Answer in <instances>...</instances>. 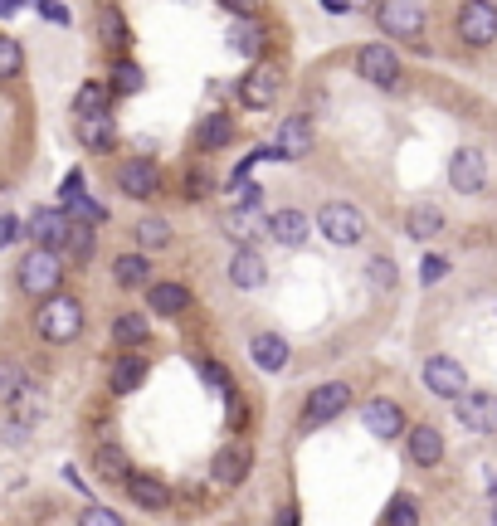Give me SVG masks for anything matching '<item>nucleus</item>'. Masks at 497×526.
Returning <instances> with one entry per match:
<instances>
[{"mask_svg":"<svg viewBox=\"0 0 497 526\" xmlns=\"http://www.w3.org/2000/svg\"><path fill=\"white\" fill-rule=\"evenodd\" d=\"M83 332V302L69 298V293H54V298L39 307V337L54 341V346H64V341H74Z\"/></svg>","mask_w":497,"mask_h":526,"instance_id":"2","label":"nucleus"},{"mask_svg":"<svg viewBox=\"0 0 497 526\" xmlns=\"http://www.w3.org/2000/svg\"><path fill=\"white\" fill-rule=\"evenodd\" d=\"M195 142L205 151H220L234 142V113H210L200 122V132H195Z\"/></svg>","mask_w":497,"mask_h":526,"instance_id":"23","label":"nucleus"},{"mask_svg":"<svg viewBox=\"0 0 497 526\" xmlns=\"http://www.w3.org/2000/svg\"><path fill=\"white\" fill-rule=\"evenodd\" d=\"M273 151H278V161H303L307 151H312V122L303 113L283 117L278 132H273Z\"/></svg>","mask_w":497,"mask_h":526,"instance_id":"12","label":"nucleus"},{"mask_svg":"<svg viewBox=\"0 0 497 526\" xmlns=\"http://www.w3.org/2000/svg\"><path fill=\"white\" fill-rule=\"evenodd\" d=\"M366 278H371V288H376V293H390V288L400 283V273H395V263H390V259H371V263H366Z\"/></svg>","mask_w":497,"mask_h":526,"instance_id":"40","label":"nucleus"},{"mask_svg":"<svg viewBox=\"0 0 497 526\" xmlns=\"http://www.w3.org/2000/svg\"><path fill=\"white\" fill-rule=\"evenodd\" d=\"M225 10H234V15H244V20H259V10H264V0H220Z\"/></svg>","mask_w":497,"mask_h":526,"instance_id":"45","label":"nucleus"},{"mask_svg":"<svg viewBox=\"0 0 497 526\" xmlns=\"http://www.w3.org/2000/svg\"><path fill=\"white\" fill-rule=\"evenodd\" d=\"M493 522H497V512H493Z\"/></svg>","mask_w":497,"mask_h":526,"instance_id":"54","label":"nucleus"},{"mask_svg":"<svg viewBox=\"0 0 497 526\" xmlns=\"http://www.w3.org/2000/svg\"><path fill=\"white\" fill-rule=\"evenodd\" d=\"M113 341L117 346H142V341H147V317H137V312L113 317Z\"/></svg>","mask_w":497,"mask_h":526,"instance_id":"30","label":"nucleus"},{"mask_svg":"<svg viewBox=\"0 0 497 526\" xmlns=\"http://www.w3.org/2000/svg\"><path fill=\"white\" fill-rule=\"evenodd\" d=\"M117 186H122V195L127 200H152L156 190H161V171H156L152 161H122L117 166Z\"/></svg>","mask_w":497,"mask_h":526,"instance_id":"14","label":"nucleus"},{"mask_svg":"<svg viewBox=\"0 0 497 526\" xmlns=\"http://www.w3.org/2000/svg\"><path fill=\"white\" fill-rule=\"evenodd\" d=\"M449 186L459 190V195H478V190L488 186V161H483V151L459 147L449 156Z\"/></svg>","mask_w":497,"mask_h":526,"instance_id":"9","label":"nucleus"},{"mask_svg":"<svg viewBox=\"0 0 497 526\" xmlns=\"http://www.w3.org/2000/svg\"><path fill=\"white\" fill-rule=\"evenodd\" d=\"M98 35H103V44H113V49H127V44H132V35H127V20H122V15H113V10H103V15H98Z\"/></svg>","mask_w":497,"mask_h":526,"instance_id":"34","label":"nucleus"},{"mask_svg":"<svg viewBox=\"0 0 497 526\" xmlns=\"http://www.w3.org/2000/svg\"><path fill=\"white\" fill-rule=\"evenodd\" d=\"M93 244H98V234H93V220H69V239H64V254L78 263L93 259Z\"/></svg>","mask_w":497,"mask_h":526,"instance_id":"26","label":"nucleus"},{"mask_svg":"<svg viewBox=\"0 0 497 526\" xmlns=\"http://www.w3.org/2000/svg\"><path fill=\"white\" fill-rule=\"evenodd\" d=\"M78 522L83 526H117V512H108V507H83Z\"/></svg>","mask_w":497,"mask_h":526,"instance_id":"44","label":"nucleus"},{"mask_svg":"<svg viewBox=\"0 0 497 526\" xmlns=\"http://www.w3.org/2000/svg\"><path fill=\"white\" fill-rule=\"evenodd\" d=\"M454 405H459V424L468 434H497V395H488V390H463Z\"/></svg>","mask_w":497,"mask_h":526,"instance_id":"5","label":"nucleus"},{"mask_svg":"<svg viewBox=\"0 0 497 526\" xmlns=\"http://www.w3.org/2000/svg\"><path fill=\"white\" fill-rule=\"evenodd\" d=\"M93 463H98V478H103V483H127V458L117 449H98Z\"/></svg>","mask_w":497,"mask_h":526,"instance_id":"35","label":"nucleus"},{"mask_svg":"<svg viewBox=\"0 0 497 526\" xmlns=\"http://www.w3.org/2000/svg\"><path fill=\"white\" fill-rule=\"evenodd\" d=\"M356 69H361L366 83H376V88H395V83H400V59H395L390 44H361Z\"/></svg>","mask_w":497,"mask_h":526,"instance_id":"6","label":"nucleus"},{"mask_svg":"<svg viewBox=\"0 0 497 526\" xmlns=\"http://www.w3.org/2000/svg\"><path fill=\"white\" fill-rule=\"evenodd\" d=\"M74 113H113V88L103 83H83L74 98Z\"/></svg>","mask_w":497,"mask_h":526,"instance_id":"29","label":"nucleus"},{"mask_svg":"<svg viewBox=\"0 0 497 526\" xmlns=\"http://www.w3.org/2000/svg\"><path fill=\"white\" fill-rule=\"evenodd\" d=\"M317 229H322V239L327 244H361L366 239V215L356 210V205H346V200H332V205H322L317 210Z\"/></svg>","mask_w":497,"mask_h":526,"instance_id":"3","label":"nucleus"},{"mask_svg":"<svg viewBox=\"0 0 497 526\" xmlns=\"http://www.w3.org/2000/svg\"><path fill=\"white\" fill-rule=\"evenodd\" d=\"M15 278H20V293H25V298H54L59 283H64V259H59V249L35 244V249L20 259Z\"/></svg>","mask_w":497,"mask_h":526,"instance_id":"1","label":"nucleus"},{"mask_svg":"<svg viewBox=\"0 0 497 526\" xmlns=\"http://www.w3.org/2000/svg\"><path fill=\"white\" fill-rule=\"evenodd\" d=\"M142 380H147V361L142 356H122L113 366V395H132Z\"/></svg>","mask_w":497,"mask_h":526,"instance_id":"27","label":"nucleus"},{"mask_svg":"<svg viewBox=\"0 0 497 526\" xmlns=\"http://www.w3.org/2000/svg\"><path fill=\"white\" fill-rule=\"evenodd\" d=\"M147 302H152L161 317H181V312L191 307V293H186L181 283H152V288H147Z\"/></svg>","mask_w":497,"mask_h":526,"instance_id":"24","label":"nucleus"},{"mask_svg":"<svg viewBox=\"0 0 497 526\" xmlns=\"http://www.w3.org/2000/svg\"><path fill=\"white\" fill-rule=\"evenodd\" d=\"M351 5H366V0H351Z\"/></svg>","mask_w":497,"mask_h":526,"instance_id":"53","label":"nucleus"},{"mask_svg":"<svg viewBox=\"0 0 497 526\" xmlns=\"http://www.w3.org/2000/svg\"><path fill=\"white\" fill-rule=\"evenodd\" d=\"M205 380H210V390H230V376H225L215 361H205Z\"/></svg>","mask_w":497,"mask_h":526,"instance_id":"48","label":"nucleus"},{"mask_svg":"<svg viewBox=\"0 0 497 526\" xmlns=\"http://www.w3.org/2000/svg\"><path fill=\"white\" fill-rule=\"evenodd\" d=\"M137 244H142V249H166V244H171V225H166L161 215H147V220L137 225Z\"/></svg>","mask_w":497,"mask_h":526,"instance_id":"32","label":"nucleus"},{"mask_svg":"<svg viewBox=\"0 0 497 526\" xmlns=\"http://www.w3.org/2000/svg\"><path fill=\"white\" fill-rule=\"evenodd\" d=\"M230 195H234V205H259V186H254V181H244V176H234Z\"/></svg>","mask_w":497,"mask_h":526,"instance_id":"43","label":"nucleus"},{"mask_svg":"<svg viewBox=\"0 0 497 526\" xmlns=\"http://www.w3.org/2000/svg\"><path fill=\"white\" fill-rule=\"evenodd\" d=\"M259 49H264V30H259L254 20L234 30V54H244V59H259Z\"/></svg>","mask_w":497,"mask_h":526,"instance_id":"39","label":"nucleus"},{"mask_svg":"<svg viewBox=\"0 0 497 526\" xmlns=\"http://www.w3.org/2000/svg\"><path fill=\"white\" fill-rule=\"evenodd\" d=\"M439 458H444V434H439L434 424H415V429H410V463L434 468Z\"/></svg>","mask_w":497,"mask_h":526,"instance_id":"22","label":"nucleus"},{"mask_svg":"<svg viewBox=\"0 0 497 526\" xmlns=\"http://www.w3.org/2000/svg\"><path fill=\"white\" fill-rule=\"evenodd\" d=\"M74 190H83V171H69V176H64V186H59V200H69Z\"/></svg>","mask_w":497,"mask_h":526,"instance_id":"49","label":"nucleus"},{"mask_svg":"<svg viewBox=\"0 0 497 526\" xmlns=\"http://www.w3.org/2000/svg\"><path fill=\"white\" fill-rule=\"evenodd\" d=\"M20 5H25V0H0V15H15Z\"/></svg>","mask_w":497,"mask_h":526,"instance_id":"52","label":"nucleus"},{"mask_svg":"<svg viewBox=\"0 0 497 526\" xmlns=\"http://www.w3.org/2000/svg\"><path fill=\"white\" fill-rule=\"evenodd\" d=\"M459 35H463V44H473V49H488L497 39V10L488 0H468L459 10Z\"/></svg>","mask_w":497,"mask_h":526,"instance_id":"8","label":"nucleus"},{"mask_svg":"<svg viewBox=\"0 0 497 526\" xmlns=\"http://www.w3.org/2000/svg\"><path fill=\"white\" fill-rule=\"evenodd\" d=\"M25 74V49L10 35H0V78H20Z\"/></svg>","mask_w":497,"mask_h":526,"instance_id":"37","label":"nucleus"},{"mask_svg":"<svg viewBox=\"0 0 497 526\" xmlns=\"http://www.w3.org/2000/svg\"><path fill=\"white\" fill-rule=\"evenodd\" d=\"M25 395V371L15 361H0V405H15Z\"/></svg>","mask_w":497,"mask_h":526,"instance_id":"33","label":"nucleus"},{"mask_svg":"<svg viewBox=\"0 0 497 526\" xmlns=\"http://www.w3.org/2000/svg\"><path fill=\"white\" fill-rule=\"evenodd\" d=\"M273 98H278V69H273V64H254L249 74L239 78V103H244L249 113L273 108Z\"/></svg>","mask_w":497,"mask_h":526,"instance_id":"11","label":"nucleus"},{"mask_svg":"<svg viewBox=\"0 0 497 526\" xmlns=\"http://www.w3.org/2000/svg\"><path fill=\"white\" fill-rule=\"evenodd\" d=\"M322 5H327L332 15H342V10H351V0H322Z\"/></svg>","mask_w":497,"mask_h":526,"instance_id":"51","label":"nucleus"},{"mask_svg":"<svg viewBox=\"0 0 497 526\" xmlns=\"http://www.w3.org/2000/svg\"><path fill=\"white\" fill-rule=\"evenodd\" d=\"M15 234H20V220H15V215H0V249L15 244Z\"/></svg>","mask_w":497,"mask_h":526,"instance_id":"47","label":"nucleus"},{"mask_svg":"<svg viewBox=\"0 0 497 526\" xmlns=\"http://www.w3.org/2000/svg\"><path fill=\"white\" fill-rule=\"evenodd\" d=\"M64 210H69L74 220H93V225H103V220H108V210H103V205H93V200H88V190H74V195L64 200Z\"/></svg>","mask_w":497,"mask_h":526,"instance_id":"36","label":"nucleus"},{"mask_svg":"<svg viewBox=\"0 0 497 526\" xmlns=\"http://www.w3.org/2000/svg\"><path fill=\"white\" fill-rule=\"evenodd\" d=\"M249 468H254L249 444H225V449L215 453V463H210V478H215V488H239L249 478Z\"/></svg>","mask_w":497,"mask_h":526,"instance_id":"13","label":"nucleus"},{"mask_svg":"<svg viewBox=\"0 0 497 526\" xmlns=\"http://www.w3.org/2000/svg\"><path fill=\"white\" fill-rule=\"evenodd\" d=\"M35 5L49 15V20H54V25H64V20H69V10H64V5H49V0H35Z\"/></svg>","mask_w":497,"mask_h":526,"instance_id":"50","label":"nucleus"},{"mask_svg":"<svg viewBox=\"0 0 497 526\" xmlns=\"http://www.w3.org/2000/svg\"><path fill=\"white\" fill-rule=\"evenodd\" d=\"M254 234H268V220H254V205H239L230 215V239H254Z\"/></svg>","mask_w":497,"mask_h":526,"instance_id":"31","label":"nucleus"},{"mask_svg":"<svg viewBox=\"0 0 497 526\" xmlns=\"http://www.w3.org/2000/svg\"><path fill=\"white\" fill-rule=\"evenodd\" d=\"M264 278H268V268H264V254L259 249H239L230 259V283L234 288H264Z\"/></svg>","mask_w":497,"mask_h":526,"instance_id":"20","label":"nucleus"},{"mask_svg":"<svg viewBox=\"0 0 497 526\" xmlns=\"http://www.w3.org/2000/svg\"><path fill=\"white\" fill-rule=\"evenodd\" d=\"M424 385L439 395V400H459L468 390V371H463L454 356H429L424 361Z\"/></svg>","mask_w":497,"mask_h":526,"instance_id":"10","label":"nucleus"},{"mask_svg":"<svg viewBox=\"0 0 497 526\" xmlns=\"http://www.w3.org/2000/svg\"><path fill=\"white\" fill-rule=\"evenodd\" d=\"M249 356H254V366H259V371L273 376V371H283V366H288V341L278 337V332H259V337L249 341Z\"/></svg>","mask_w":497,"mask_h":526,"instance_id":"21","label":"nucleus"},{"mask_svg":"<svg viewBox=\"0 0 497 526\" xmlns=\"http://www.w3.org/2000/svg\"><path fill=\"white\" fill-rule=\"evenodd\" d=\"M449 273V259H439V254H424V263H420V283L429 288V283H439Z\"/></svg>","mask_w":497,"mask_h":526,"instance_id":"42","label":"nucleus"},{"mask_svg":"<svg viewBox=\"0 0 497 526\" xmlns=\"http://www.w3.org/2000/svg\"><path fill=\"white\" fill-rule=\"evenodd\" d=\"M346 410H351V385L327 380V385H317V390L307 395L303 419L307 424H327V419H337V414H346Z\"/></svg>","mask_w":497,"mask_h":526,"instance_id":"7","label":"nucleus"},{"mask_svg":"<svg viewBox=\"0 0 497 526\" xmlns=\"http://www.w3.org/2000/svg\"><path fill=\"white\" fill-rule=\"evenodd\" d=\"M381 522L385 526H415L420 522V507H415V497H395L390 507L381 512Z\"/></svg>","mask_w":497,"mask_h":526,"instance_id":"38","label":"nucleus"},{"mask_svg":"<svg viewBox=\"0 0 497 526\" xmlns=\"http://www.w3.org/2000/svg\"><path fill=\"white\" fill-rule=\"evenodd\" d=\"M186 195H191V200H205V195H210V176H205V171H191V176H186Z\"/></svg>","mask_w":497,"mask_h":526,"instance_id":"46","label":"nucleus"},{"mask_svg":"<svg viewBox=\"0 0 497 526\" xmlns=\"http://www.w3.org/2000/svg\"><path fill=\"white\" fill-rule=\"evenodd\" d=\"M127 497H132L142 512H161V507L171 502L166 483H161V478H152V473H127Z\"/></svg>","mask_w":497,"mask_h":526,"instance_id":"19","label":"nucleus"},{"mask_svg":"<svg viewBox=\"0 0 497 526\" xmlns=\"http://www.w3.org/2000/svg\"><path fill=\"white\" fill-rule=\"evenodd\" d=\"M69 210H35V220H30V239L44 244V249H64V239H69Z\"/></svg>","mask_w":497,"mask_h":526,"instance_id":"17","label":"nucleus"},{"mask_svg":"<svg viewBox=\"0 0 497 526\" xmlns=\"http://www.w3.org/2000/svg\"><path fill=\"white\" fill-rule=\"evenodd\" d=\"M405 229H410L415 239H434V234L444 229V210H439V205H415V210L405 215Z\"/></svg>","mask_w":497,"mask_h":526,"instance_id":"28","label":"nucleus"},{"mask_svg":"<svg viewBox=\"0 0 497 526\" xmlns=\"http://www.w3.org/2000/svg\"><path fill=\"white\" fill-rule=\"evenodd\" d=\"M113 93H142V69L132 59H122L113 69Z\"/></svg>","mask_w":497,"mask_h":526,"instance_id":"41","label":"nucleus"},{"mask_svg":"<svg viewBox=\"0 0 497 526\" xmlns=\"http://www.w3.org/2000/svg\"><path fill=\"white\" fill-rule=\"evenodd\" d=\"M376 25L395 39H420L424 35V5L420 0H381V5H376Z\"/></svg>","mask_w":497,"mask_h":526,"instance_id":"4","label":"nucleus"},{"mask_svg":"<svg viewBox=\"0 0 497 526\" xmlns=\"http://www.w3.org/2000/svg\"><path fill=\"white\" fill-rule=\"evenodd\" d=\"M361 424H366L376 439H400V434H405V410H400L395 400H371V405L361 410Z\"/></svg>","mask_w":497,"mask_h":526,"instance_id":"15","label":"nucleus"},{"mask_svg":"<svg viewBox=\"0 0 497 526\" xmlns=\"http://www.w3.org/2000/svg\"><path fill=\"white\" fill-rule=\"evenodd\" d=\"M78 142L88 151H113V142H117V122H113V113H78Z\"/></svg>","mask_w":497,"mask_h":526,"instance_id":"16","label":"nucleus"},{"mask_svg":"<svg viewBox=\"0 0 497 526\" xmlns=\"http://www.w3.org/2000/svg\"><path fill=\"white\" fill-rule=\"evenodd\" d=\"M113 278H117V288H147L152 283V268H147L142 254H122L113 263Z\"/></svg>","mask_w":497,"mask_h":526,"instance_id":"25","label":"nucleus"},{"mask_svg":"<svg viewBox=\"0 0 497 526\" xmlns=\"http://www.w3.org/2000/svg\"><path fill=\"white\" fill-rule=\"evenodd\" d=\"M268 234H273L278 244L298 249L307 234H312V220H307L303 210H273V215H268Z\"/></svg>","mask_w":497,"mask_h":526,"instance_id":"18","label":"nucleus"}]
</instances>
